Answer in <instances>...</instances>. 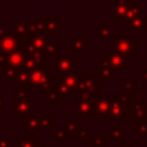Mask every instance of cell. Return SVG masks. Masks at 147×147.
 <instances>
[{
    "label": "cell",
    "mask_w": 147,
    "mask_h": 147,
    "mask_svg": "<svg viewBox=\"0 0 147 147\" xmlns=\"http://www.w3.org/2000/svg\"><path fill=\"white\" fill-rule=\"evenodd\" d=\"M7 32V30H6V26L5 25H0V37L2 36V34H5Z\"/></svg>",
    "instance_id": "b9f144b4"
},
{
    "label": "cell",
    "mask_w": 147,
    "mask_h": 147,
    "mask_svg": "<svg viewBox=\"0 0 147 147\" xmlns=\"http://www.w3.org/2000/svg\"><path fill=\"white\" fill-rule=\"evenodd\" d=\"M33 99H25V100H13V106L14 109L11 111L13 115L17 117H23V116H30L33 115Z\"/></svg>",
    "instance_id": "5bb4252c"
},
{
    "label": "cell",
    "mask_w": 147,
    "mask_h": 147,
    "mask_svg": "<svg viewBox=\"0 0 147 147\" xmlns=\"http://www.w3.org/2000/svg\"><path fill=\"white\" fill-rule=\"evenodd\" d=\"M65 147H79V146H65Z\"/></svg>",
    "instance_id": "f6af8a7d"
},
{
    "label": "cell",
    "mask_w": 147,
    "mask_h": 147,
    "mask_svg": "<svg viewBox=\"0 0 147 147\" xmlns=\"http://www.w3.org/2000/svg\"><path fill=\"white\" fill-rule=\"evenodd\" d=\"M28 54L23 48V41H21L20 47L14 49L9 54H0V69L6 67H11L16 69H22L25 60L28 59Z\"/></svg>",
    "instance_id": "277c9868"
},
{
    "label": "cell",
    "mask_w": 147,
    "mask_h": 147,
    "mask_svg": "<svg viewBox=\"0 0 147 147\" xmlns=\"http://www.w3.org/2000/svg\"><path fill=\"white\" fill-rule=\"evenodd\" d=\"M142 15H144V6L140 5L137 0H130L127 11H126L124 18L122 20V25L126 26L130 22H132L133 20H136Z\"/></svg>",
    "instance_id": "9a60e30c"
},
{
    "label": "cell",
    "mask_w": 147,
    "mask_h": 147,
    "mask_svg": "<svg viewBox=\"0 0 147 147\" xmlns=\"http://www.w3.org/2000/svg\"><path fill=\"white\" fill-rule=\"evenodd\" d=\"M44 62H45V59L42 56H28V59L25 60L22 69L26 70V71L34 70V69H40V68L45 67Z\"/></svg>",
    "instance_id": "7402d4cb"
},
{
    "label": "cell",
    "mask_w": 147,
    "mask_h": 147,
    "mask_svg": "<svg viewBox=\"0 0 147 147\" xmlns=\"http://www.w3.org/2000/svg\"><path fill=\"white\" fill-rule=\"evenodd\" d=\"M28 95H29V90H26V88L15 87L11 90V99L13 100H25V99H28Z\"/></svg>",
    "instance_id": "836d02e7"
},
{
    "label": "cell",
    "mask_w": 147,
    "mask_h": 147,
    "mask_svg": "<svg viewBox=\"0 0 147 147\" xmlns=\"http://www.w3.org/2000/svg\"><path fill=\"white\" fill-rule=\"evenodd\" d=\"M37 147H48V146H45V141H42L40 145H38Z\"/></svg>",
    "instance_id": "7bdbcfd3"
},
{
    "label": "cell",
    "mask_w": 147,
    "mask_h": 147,
    "mask_svg": "<svg viewBox=\"0 0 147 147\" xmlns=\"http://www.w3.org/2000/svg\"><path fill=\"white\" fill-rule=\"evenodd\" d=\"M116 147H137L133 145V142L131 140H124V139H121L117 141L116 144Z\"/></svg>",
    "instance_id": "f35d334b"
},
{
    "label": "cell",
    "mask_w": 147,
    "mask_h": 147,
    "mask_svg": "<svg viewBox=\"0 0 147 147\" xmlns=\"http://www.w3.org/2000/svg\"><path fill=\"white\" fill-rule=\"evenodd\" d=\"M95 69H96V72H95L96 77L100 78L101 82L105 83V84H111L113 80L117 78V75L111 71V69H110V67L108 65V63H107V61L105 60V57L101 59V60L95 64Z\"/></svg>",
    "instance_id": "4fadbf2b"
},
{
    "label": "cell",
    "mask_w": 147,
    "mask_h": 147,
    "mask_svg": "<svg viewBox=\"0 0 147 147\" xmlns=\"http://www.w3.org/2000/svg\"><path fill=\"white\" fill-rule=\"evenodd\" d=\"M113 52L124 56L125 59L132 57L138 52V42L130 37H117L113 41Z\"/></svg>",
    "instance_id": "8992f818"
},
{
    "label": "cell",
    "mask_w": 147,
    "mask_h": 147,
    "mask_svg": "<svg viewBox=\"0 0 147 147\" xmlns=\"http://www.w3.org/2000/svg\"><path fill=\"white\" fill-rule=\"evenodd\" d=\"M54 141L60 142V141H69L70 140V136L67 132V130L64 129L63 125H57L54 129Z\"/></svg>",
    "instance_id": "4dcf8cb0"
},
{
    "label": "cell",
    "mask_w": 147,
    "mask_h": 147,
    "mask_svg": "<svg viewBox=\"0 0 147 147\" xmlns=\"http://www.w3.org/2000/svg\"><path fill=\"white\" fill-rule=\"evenodd\" d=\"M125 28L127 29V31L132 32V34L134 37H137L139 31H147V15H142V16L133 20Z\"/></svg>",
    "instance_id": "ac0fdd59"
},
{
    "label": "cell",
    "mask_w": 147,
    "mask_h": 147,
    "mask_svg": "<svg viewBox=\"0 0 147 147\" xmlns=\"http://www.w3.org/2000/svg\"><path fill=\"white\" fill-rule=\"evenodd\" d=\"M129 134L127 130H125L122 125H113L110 130H108L106 132V137H110L114 140L118 141L121 139H123L124 137H126Z\"/></svg>",
    "instance_id": "cb8c5ba5"
},
{
    "label": "cell",
    "mask_w": 147,
    "mask_h": 147,
    "mask_svg": "<svg viewBox=\"0 0 147 147\" xmlns=\"http://www.w3.org/2000/svg\"><path fill=\"white\" fill-rule=\"evenodd\" d=\"M90 144L92 147H105L107 146V137L106 136H92Z\"/></svg>",
    "instance_id": "d590c367"
},
{
    "label": "cell",
    "mask_w": 147,
    "mask_h": 147,
    "mask_svg": "<svg viewBox=\"0 0 147 147\" xmlns=\"http://www.w3.org/2000/svg\"><path fill=\"white\" fill-rule=\"evenodd\" d=\"M138 88V79L137 78H123L122 79V93L123 94H132V90Z\"/></svg>",
    "instance_id": "4316f807"
},
{
    "label": "cell",
    "mask_w": 147,
    "mask_h": 147,
    "mask_svg": "<svg viewBox=\"0 0 147 147\" xmlns=\"http://www.w3.org/2000/svg\"><path fill=\"white\" fill-rule=\"evenodd\" d=\"M105 60L107 61V63L110 67L111 71L114 74H116V75L121 74L124 69H126L129 67L127 63H126V59L124 56L115 53V52H108L106 54Z\"/></svg>",
    "instance_id": "7c38bea8"
},
{
    "label": "cell",
    "mask_w": 147,
    "mask_h": 147,
    "mask_svg": "<svg viewBox=\"0 0 147 147\" xmlns=\"http://www.w3.org/2000/svg\"><path fill=\"white\" fill-rule=\"evenodd\" d=\"M1 130H2V121L0 119V131H1Z\"/></svg>",
    "instance_id": "ee69618b"
},
{
    "label": "cell",
    "mask_w": 147,
    "mask_h": 147,
    "mask_svg": "<svg viewBox=\"0 0 147 147\" xmlns=\"http://www.w3.org/2000/svg\"><path fill=\"white\" fill-rule=\"evenodd\" d=\"M130 5V0H113L111 1V20L115 22L117 20H123L127 8Z\"/></svg>",
    "instance_id": "2e32d148"
},
{
    "label": "cell",
    "mask_w": 147,
    "mask_h": 147,
    "mask_svg": "<svg viewBox=\"0 0 147 147\" xmlns=\"http://www.w3.org/2000/svg\"><path fill=\"white\" fill-rule=\"evenodd\" d=\"M132 123L147 122V99L132 100Z\"/></svg>",
    "instance_id": "8fae6325"
},
{
    "label": "cell",
    "mask_w": 147,
    "mask_h": 147,
    "mask_svg": "<svg viewBox=\"0 0 147 147\" xmlns=\"http://www.w3.org/2000/svg\"><path fill=\"white\" fill-rule=\"evenodd\" d=\"M44 140H34L31 136H18L17 137V147H37Z\"/></svg>",
    "instance_id": "484cf974"
},
{
    "label": "cell",
    "mask_w": 147,
    "mask_h": 147,
    "mask_svg": "<svg viewBox=\"0 0 147 147\" xmlns=\"http://www.w3.org/2000/svg\"><path fill=\"white\" fill-rule=\"evenodd\" d=\"M92 138V132L91 130H88L86 126L82 125L79 131L77 132V134L75 136V140L78 142V141H90Z\"/></svg>",
    "instance_id": "d6a6232c"
},
{
    "label": "cell",
    "mask_w": 147,
    "mask_h": 147,
    "mask_svg": "<svg viewBox=\"0 0 147 147\" xmlns=\"http://www.w3.org/2000/svg\"><path fill=\"white\" fill-rule=\"evenodd\" d=\"M91 99L83 96L79 93H75V114L83 121H90L92 117Z\"/></svg>",
    "instance_id": "ba28073f"
},
{
    "label": "cell",
    "mask_w": 147,
    "mask_h": 147,
    "mask_svg": "<svg viewBox=\"0 0 147 147\" xmlns=\"http://www.w3.org/2000/svg\"><path fill=\"white\" fill-rule=\"evenodd\" d=\"M59 16H47V15H40L38 16V21L42 25V32L46 37H57L60 33L59 30Z\"/></svg>",
    "instance_id": "9c48e42d"
},
{
    "label": "cell",
    "mask_w": 147,
    "mask_h": 147,
    "mask_svg": "<svg viewBox=\"0 0 147 147\" xmlns=\"http://www.w3.org/2000/svg\"><path fill=\"white\" fill-rule=\"evenodd\" d=\"M70 40V48L69 53H85L86 52V37H75L71 36Z\"/></svg>",
    "instance_id": "d6986e66"
},
{
    "label": "cell",
    "mask_w": 147,
    "mask_h": 147,
    "mask_svg": "<svg viewBox=\"0 0 147 147\" xmlns=\"http://www.w3.org/2000/svg\"><path fill=\"white\" fill-rule=\"evenodd\" d=\"M106 147H111V146H106Z\"/></svg>",
    "instance_id": "bcb514c9"
},
{
    "label": "cell",
    "mask_w": 147,
    "mask_h": 147,
    "mask_svg": "<svg viewBox=\"0 0 147 147\" xmlns=\"http://www.w3.org/2000/svg\"><path fill=\"white\" fill-rule=\"evenodd\" d=\"M18 121H22V130L26 131L29 136L37 137L40 131L42 130H51L54 131L55 129V116L54 115H30L17 117Z\"/></svg>",
    "instance_id": "6da1fadb"
},
{
    "label": "cell",
    "mask_w": 147,
    "mask_h": 147,
    "mask_svg": "<svg viewBox=\"0 0 147 147\" xmlns=\"http://www.w3.org/2000/svg\"><path fill=\"white\" fill-rule=\"evenodd\" d=\"M139 78H140V79H142L145 83H147V68H144V69H142V71L138 74L137 79H139Z\"/></svg>",
    "instance_id": "60d3db41"
},
{
    "label": "cell",
    "mask_w": 147,
    "mask_h": 147,
    "mask_svg": "<svg viewBox=\"0 0 147 147\" xmlns=\"http://www.w3.org/2000/svg\"><path fill=\"white\" fill-rule=\"evenodd\" d=\"M7 107H8V100H7V99H5V98L2 96V94L0 93V109L6 110V109H7Z\"/></svg>",
    "instance_id": "ab89813d"
},
{
    "label": "cell",
    "mask_w": 147,
    "mask_h": 147,
    "mask_svg": "<svg viewBox=\"0 0 147 147\" xmlns=\"http://www.w3.org/2000/svg\"><path fill=\"white\" fill-rule=\"evenodd\" d=\"M0 147H13V137L0 136Z\"/></svg>",
    "instance_id": "74e56055"
},
{
    "label": "cell",
    "mask_w": 147,
    "mask_h": 147,
    "mask_svg": "<svg viewBox=\"0 0 147 147\" xmlns=\"http://www.w3.org/2000/svg\"><path fill=\"white\" fill-rule=\"evenodd\" d=\"M53 91L56 93V95L59 96L60 100H69L70 99V95H71L70 91L61 83H55L53 86Z\"/></svg>",
    "instance_id": "1f68e13d"
},
{
    "label": "cell",
    "mask_w": 147,
    "mask_h": 147,
    "mask_svg": "<svg viewBox=\"0 0 147 147\" xmlns=\"http://www.w3.org/2000/svg\"><path fill=\"white\" fill-rule=\"evenodd\" d=\"M55 84L54 74L46 67L28 71V86L29 88H36L39 94L45 95Z\"/></svg>",
    "instance_id": "7a4b0ae2"
},
{
    "label": "cell",
    "mask_w": 147,
    "mask_h": 147,
    "mask_svg": "<svg viewBox=\"0 0 147 147\" xmlns=\"http://www.w3.org/2000/svg\"><path fill=\"white\" fill-rule=\"evenodd\" d=\"M95 34L100 37L102 41H114L115 37L113 36L111 28L107 25L106 21H101V24L95 28Z\"/></svg>",
    "instance_id": "ffe728a7"
},
{
    "label": "cell",
    "mask_w": 147,
    "mask_h": 147,
    "mask_svg": "<svg viewBox=\"0 0 147 147\" xmlns=\"http://www.w3.org/2000/svg\"><path fill=\"white\" fill-rule=\"evenodd\" d=\"M47 37L45 34H36L33 37L28 38V44L40 55V52L42 51V48L45 47L46 42H47Z\"/></svg>",
    "instance_id": "44dd1931"
},
{
    "label": "cell",
    "mask_w": 147,
    "mask_h": 147,
    "mask_svg": "<svg viewBox=\"0 0 147 147\" xmlns=\"http://www.w3.org/2000/svg\"><path fill=\"white\" fill-rule=\"evenodd\" d=\"M60 53V42L59 41H47L42 51L40 52V55L45 57H55Z\"/></svg>",
    "instance_id": "603a6c76"
},
{
    "label": "cell",
    "mask_w": 147,
    "mask_h": 147,
    "mask_svg": "<svg viewBox=\"0 0 147 147\" xmlns=\"http://www.w3.org/2000/svg\"><path fill=\"white\" fill-rule=\"evenodd\" d=\"M132 94L114 93L110 94V121H126L127 108L132 103Z\"/></svg>",
    "instance_id": "3957f363"
},
{
    "label": "cell",
    "mask_w": 147,
    "mask_h": 147,
    "mask_svg": "<svg viewBox=\"0 0 147 147\" xmlns=\"http://www.w3.org/2000/svg\"><path fill=\"white\" fill-rule=\"evenodd\" d=\"M20 69L16 68H11V67H6L1 69V76L2 78H5L7 80L8 84H14L16 83V77H17V72Z\"/></svg>",
    "instance_id": "f1b7e54d"
},
{
    "label": "cell",
    "mask_w": 147,
    "mask_h": 147,
    "mask_svg": "<svg viewBox=\"0 0 147 147\" xmlns=\"http://www.w3.org/2000/svg\"><path fill=\"white\" fill-rule=\"evenodd\" d=\"M17 34L15 31L6 32L0 37V54H9L14 49L20 47L21 41L17 39Z\"/></svg>",
    "instance_id": "30bf717a"
},
{
    "label": "cell",
    "mask_w": 147,
    "mask_h": 147,
    "mask_svg": "<svg viewBox=\"0 0 147 147\" xmlns=\"http://www.w3.org/2000/svg\"><path fill=\"white\" fill-rule=\"evenodd\" d=\"M63 126H64V129L67 130V132L69 133L70 137H75L77 134V132L79 131V129L82 126V123H80V119H76V121L65 119Z\"/></svg>",
    "instance_id": "83f0119b"
},
{
    "label": "cell",
    "mask_w": 147,
    "mask_h": 147,
    "mask_svg": "<svg viewBox=\"0 0 147 147\" xmlns=\"http://www.w3.org/2000/svg\"><path fill=\"white\" fill-rule=\"evenodd\" d=\"M82 77V74H72V75H68V76H60V82L62 85H64L69 91H70V94L71 93H76L77 92V85H78V82Z\"/></svg>",
    "instance_id": "e0dca14e"
},
{
    "label": "cell",
    "mask_w": 147,
    "mask_h": 147,
    "mask_svg": "<svg viewBox=\"0 0 147 147\" xmlns=\"http://www.w3.org/2000/svg\"><path fill=\"white\" fill-rule=\"evenodd\" d=\"M13 28L17 36L21 37H28L29 29H30V22L29 21H13Z\"/></svg>",
    "instance_id": "d4e9b609"
},
{
    "label": "cell",
    "mask_w": 147,
    "mask_h": 147,
    "mask_svg": "<svg viewBox=\"0 0 147 147\" xmlns=\"http://www.w3.org/2000/svg\"><path fill=\"white\" fill-rule=\"evenodd\" d=\"M44 98H45V100H47V101H48V103H49V105L57 106V105L60 103V99H59V96L56 95V93H55L53 90H51L48 93H46V94L44 95Z\"/></svg>",
    "instance_id": "8d00e7d4"
},
{
    "label": "cell",
    "mask_w": 147,
    "mask_h": 147,
    "mask_svg": "<svg viewBox=\"0 0 147 147\" xmlns=\"http://www.w3.org/2000/svg\"><path fill=\"white\" fill-rule=\"evenodd\" d=\"M77 93L82 94V95L85 96V98H88V99L93 100V99H95V98H98V96H100V95L102 94V91H101V83H95V84H94L92 87H90L88 90H86V91H84V92H77Z\"/></svg>",
    "instance_id": "f546056e"
},
{
    "label": "cell",
    "mask_w": 147,
    "mask_h": 147,
    "mask_svg": "<svg viewBox=\"0 0 147 147\" xmlns=\"http://www.w3.org/2000/svg\"><path fill=\"white\" fill-rule=\"evenodd\" d=\"M132 134L133 136L147 134V122L132 123Z\"/></svg>",
    "instance_id": "e575fe53"
},
{
    "label": "cell",
    "mask_w": 147,
    "mask_h": 147,
    "mask_svg": "<svg viewBox=\"0 0 147 147\" xmlns=\"http://www.w3.org/2000/svg\"><path fill=\"white\" fill-rule=\"evenodd\" d=\"M75 64L76 59L70 56L68 52H60L54 57V74H59V76H68L75 74Z\"/></svg>",
    "instance_id": "5b68a950"
},
{
    "label": "cell",
    "mask_w": 147,
    "mask_h": 147,
    "mask_svg": "<svg viewBox=\"0 0 147 147\" xmlns=\"http://www.w3.org/2000/svg\"><path fill=\"white\" fill-rule=\"evenodd\" d=\"M92 115H99L102 121H110V94H101L91 101Z\"/></svg>",
    "instance_id": "52a82bcc"
}]
</instances>
